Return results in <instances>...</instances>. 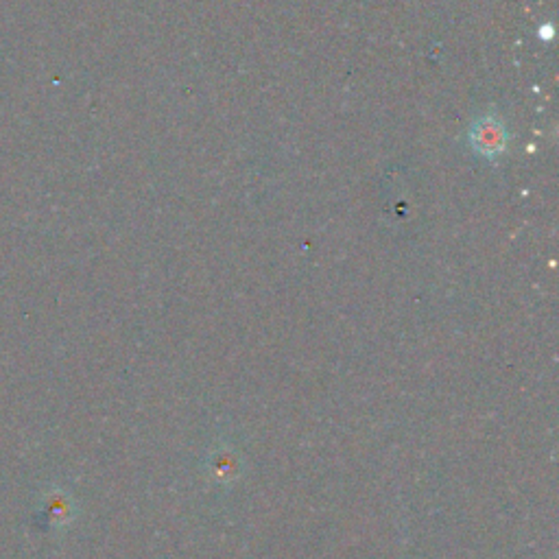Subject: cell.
<instances>
[{"label": "cell", "mask_w": 559, "mask_h": 559, "mask_svg": "<svg viewBox=\"0 0 559 559\" xmlns=\"http://www.w3.org/2000/svg\"><path fill=\"white\" fill-rule=\"evenodd\" d=\"M470 138H472V147L479 153H483V156H498V153H503L507 147V134H505L503 121L490 114L474 123Z\"/></svg>", "instance_id": "6da1fadb"}]
</instances>
